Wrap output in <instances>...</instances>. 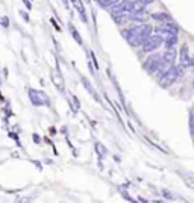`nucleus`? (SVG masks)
Wrapping results in <instances>:
<instances>
[{"label":"nucleus","instance_id":"21","mask_svg":"<svg viewBox=\"0 0 194 203\" xmlns=\"http://www.w3.org/2000/svg\"><path fill=\"white\" fill-rule=\"evenodd\" d=\"M0 85H2V79H0Z\"/></svg>","mask_w":194,"mask_h":203},{"label":"nucleus","instance_id":"13","mask_svg":"<svg viewBox=\"0 0 194 203\" xmlns=\"http://www.w3.org/2000/svg\"><path fill=\"white\" fill-rule=\"evenodd\" d=\"M117 2H120V0H97L99 6H102V8H111V6H114Z\"/></svg>","mask_w":194,"mask_h":203},{"label":"nucleus","instance_id":"19","mask_svg":"<svg viewBox=\"0 0 194 203\" xmlns=\"http://www.w3.org/2000/svg\"><path fill=\"white\" fill-rule=\"evenodd\" d=\"M193 88H194V79H193Z\"/></svg>","mask_w":194,"mask_h":203},{"label":"nucleus","instance_id":"16","mask_svg":"<svg viewBox=\"0 0 194 203\" xmlns=\"http://www.w3.org/2000/svg\"><path fill=\"white\" fill-rule=\"evenodd\" d=\"M190 130H191V135H194V112L190 115Z\"/></svg>","mask_w":194,"mask_h":203},{"label":"nucleus","instance_id":"7","mask_svg":"<svg viewBox=\"0 0 194 203\" xmlns=\"http://www.w3.org/2000/svg\"><path fill=\"white\" fill-rule=\"evenodd\" d=\"M179 59H180V64L185 65V67L194 65V62H193V59H191V55H190V47H188V44H184L182 47H180Z\"/></svg>","mask_w":194,"mask_h":203},{"label":"nucleus","instance_id":"9","mask_svg":"<svg viewBox=\"0 0 194 203\" xmlns=\"http://www.w3.org/2000/svg\"><path fill=\"white\" fill-rule=\"evenodd\" d=\"M162 44L165 46V49L167 47H174L176 46V43H177V35L176 33H165V35H162Z\"/></svg>","mask_w":194,"mask_h":203},{"label":"nucleus","instance_id":"3","mask_svg":"<svg viewBox=\"0 0 194 203\" xmlns=\"http://www.w3.org/2000/svg\"><path fill=\"white\" fill-rule=\"evenodd\" d=\"M161 62H162L161 55H158V53H153V55H150V56L144 61L143 67H144V70H146L149 74H153L155 71L158 70V67L161 65Z\"/></svg>","mask_w":194,"mask_h":203},{"label":"nucleus","instance_id":"14","mask_svg":"<svg viewBox=\"0 0 194 203\" xmlns=\"http://www.w3.org/2000/svg\"><path fill=\"white\" fill-rule=\"evenodd\" d=\"M144 3H141L138 2V0H134V5H132V12H137V11H141V9H144Z\"/></svg>","mask_w":194,"mask_h":203},{"label":"nucleus","instance_id":"11","mask_svg":"<svg viewBox=\"0 0 194 203\" xmlns=\"http://www.w3.org/2000/svg\"><path fill=\"white\" fill-rule=\"evenodd\" d=\"M71 2H73L74 8L77 9V12H79V14H81L82 20H84V21H86V15H85V8H84L82 2H81V0H71Z\"/></svg>","mask_w":194,"mask_h":203},{"label":"nucleus","instance_id":"2","mask_svg":"<svg viewBox=\"0 0 194 203\" xmlns=\"http://www.w3.org/2000/svg\"><path fill=\"white\" fill-rule=\"evenodd\" d=\"M134 0H120L114 6H111V15H118V14H129L132 12Z\"/></svg>","mask_w":194,"mask_h":203},{"label":"nucleus","instance_id":"20","mask_svg":"<svg viewBox=\"0 0 194 203\" xmlns=\"http://www.w3.org/2000/svg\"><path fill=\"white\" fill-rule=\"evenodd\" d=\"M193 143H194V135H193Z\"/></svg>","mask_w":194,"mask_h":203},{"label":"nucleus","instance_id":"12","mask_svg":"<svg viewBox=\"0 0 194 203\" xmlns=\"http://www.w3.org/2000/svg\"><path fill=\"white\" fill-rule=\"evenodd\" d=\"M52 80L55 82V85L58 86V90H61V91L64 90V80H62L59 73H53V74H52Z\"/></svg>","mask_w":194,"mask_h":203},{"label":"nucleus","instance_id":"5","mask_svg":"<svg viewBox=\"0 0 194 203\" xmlns=\"http://www.w3.org/2000/svg\"><path fill=\"white\" fill-rule=\"evenodd\" d=\"M156 33H159L161 36L162 35H165V33H179V28H177V24L176 23H173V20L171 21H164V23H161L159 26H156Z\"/></svg>","mask_w":194,"mask_h":203},{"label":"nucleus","instance_id":"10","mask_svg":"<svg viewBox=\"0 0 194 203\" xmlns=\"http://www.w3.org/2000/svg\"><path fill=\"white\" fill-rule=\"evenodd\" d=\"M150 18L156 20L159 23H164V21H171V17L169 12H153V14H150Z\"/></svg>","mask_w":194,"mask_h":203},{"label":"nucleus","instance_id":"8","mask_svg":"<svg viewBox=\"0 0 194 203\" xmlns=\"http://www.w3.org/2000/svg\"><path fill=\"white\" fill-rule=\"evenodd\" d=\"M176 56H177V52H176V46H174V47H167V49L164 50V55H162L161 58H162L164 62H167V64L174 65Z\"/></svg>","mask_w":194,"mask_h":203},{"label":"nucleus","instance_id":"4","mask_svg":"<svg viewBox=\"0 0 194 203\" xmlns=\"http://www.w3.org/2000/svg\"><path fill=\"white\" fill-rule=\"evenodd\" d=\"M29 99L35 106H47L50 103L49 96L43 91H36V90H29Z\"/></svg>","mask_w":194,"mask_h":203},{"label":"nucleus","instance_id":"15","mask_svg":"<svg viewBox=\"0 0 194 203\" xmlns=\"http://www.w3.org/2000/svg\"><path fill=\"white\" fill-rule=\"evenodd\" d=\"M70 32H71V35H73V38H74V41H76V43H79V44H82L81 35L76 32V29H74V28H70Z\"/></svg>","mask_w":194,"mask_h":203},{"label":"nucleus","instance_id":"18","mask_svg":"<svg viewBox=\"0 0 194 203\" xmlns=\"http://www.w3.org/2000/svg\"><path fill=\"white\" fill-rule=\"evenodd\" d=\"M138 2L144 3V5H150V3H153V2H155V0H138Z\"/></svg>","mask_w":194,"mask_h":203},{"label":"nucleus","instance_id":"17","mask_svg":"<svg viewBox=\"0 0 194 203\" xmlns=\"http://www.w3.org/2000/svg\"><path fill=\"white\" fill-rule=\"evenodd\" d=\"M0 23H2L3 28H8L9 26V18L8 17H2V18H0Z\"/></svg>","mask_w":194,"mask_h":203},{"label":"nucleus","instance_id":"1","mask_svg":"<svg viewBox=\"0 0 194 203\" xmlns=\"http://www.w3.org/2000/svg\"><path fill=\"white\" fill-rule=\"evenodd\" d=\"M162 41L164 40H162V36L159 33H150L144 40V43L141 44V49H143L144 53H152V52H155L156 49H159L162 46Z\"/></svg>","mask_w":194,"mask_h":203},{"label":"nucleus","instance_id":"6","mask_svg":"<svg viewBox=\"0 0 194 203\" xmlns=\"http://www.w3.org/2000/svg\"><path fill=\"white\" fill-rule=\"evenodd\" d=\"M127 20L134 21V23H147L150 20V12H147L146 9H141V11H137V12H129Z\"/></svg>","mask_w":194,"mask_h":203}]
</instances>
